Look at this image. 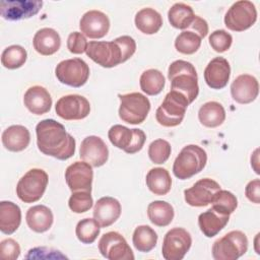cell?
<instances>
[{"label":"cell","mask_w":260,"mask_h":260,"mask_svg":"<svg viewBox=\"0 0 260 260\" xmlns=\"http://www.w3.org/2000/svg\"><path fill=\"white\" fill-rule=\"evenodd\" d=\"M259 93V83L256 77L250 74L239 75L231 84V94L239 104H250Z\"/></svg>","instance_id":"cell-19"},{"label":"cell","mask_w":260,"mask_h":260,"mask_svg":"<svg viewBox=\"0 0 260 260\" xmlns=\"http://www.w3.org/2000/svg\"><path fill=\"white\" fill-rule=\"evenodd\" d=\"M101 225L94 218H83L75 228L77 239L83 244H92L100 235Z\"/></svg>","instance_id":"cell-36"},{"label":"cell","mask_w":260,"mask_h":260,"mask_svg":"<svg viewBox=\"0 0 260 260\" xmlns=\"http://www.w3.org/2000/svg\"><path fill=\"white\" fill-rule=\"evenodd\" d=\"M136 27L145 35L156 34L162 25V17L159 12L150 7L140 9L135 15Z\"/></svg>","instance_id":"cell-28"},{"label":"cell","mask_w":260,"mask_h":260,"mask_svg":"<svg viewBox=\"0 0 260 260\" xmlns=\"http://www.w3.org/2000/svg\"><path fill=\"white\" fill-rule=\"evenodd\" d=\"M209 45L217 53H223L228 51L233 43V37L224 29H216L210 34Z\"/></svg>","instance_id":"cell-42"},{"label":"cell","mask_w":260,"mask_h":260,"mask_svg":"<svg viewBox=\"0 0 260 260\" xmlns=\"http://www.w3.org/2000/svg\"><path fill=\"white\" fill-rule=\"evenodd\" d=\"M145 181L147 188L154 195H166L172 188V178L164 168H153L148 171Z\"/></svg>","instance_id":"cell-30"},{"label":"cell","mask_w":260,"mask_h":260,"mask_svg":"<svg viewBox=\"0 0 260 260\" xmlns=\"http://www.w3.org/2000/svg\"><path fill=\"white\" fill-rule=\"evenodd\" d=\"M108 137L114 146L119 149H123L126 152L132 143L134 132L133 129H129L123 125L116 124L110 128Z\"/></svg>","instance_id":"cell-37"},{"label":"cell","mask_w":260,"mask_h":260,"mask_svg":"<svg viewBox=\"0 0 260 260\" xmlns=\"http://www.w3.org/2000/svg\"><path fill=\"white\" fill-rule=\"evenodd\" d=\"M220 189V185L216 181L204 178L197 181L191 188L186 189L184 191V198L190 206L203 207L211 203L215 193Z\"/></svg>","instance_id":"cell-14"},{"label":"cell","mask_w":260,"mask_h":260,"mask_svg":"<svg viewBox=\"0 0 260 260\" xmlns=\"http://www.w3.org/2000/svg\"><path fill=\"white\" fill-rule=\"evenodd\" d=\"M189 105V102L182 93L171 90L156 109L155 119L164 127H176L183 121Z\"/></svg>","instance_id":"cell-4"},{"label":"cell","mask_w":260,"mask_h":260,"mask_svg":"<svg viewBox=\"0 0 260 260\" xmlns=\"http://www.w3.org/2000/svg\"><path fill=\"white\" fill-rule=\"evenodd\" d=\"M99 251L109 260H134L132 249L118 232H108L99 241Z\"/></svg>","instance_id":"cell-11"},{"label":"cell","mask_w":260,"mask_h":260,"mask_svg":"<svg viewBox=\"0 0 260 260\" xmlns=\"http://www.w3.org/2000/svg\"><path fill=\"white\" fill-rule=\"evenodd\" d=\"M42 6L43 2L38 0H2L0 2V13L6 20H21L36 15Z\"/></svg>","instance_id":"cell-16"},{"label":"cell","mask_w":260,"mask_h":260,"mask_svg":"<svg viewBox=\"0 0 260 260\" xmlns=\"http://www.w3.org/2000/svg\"><path fill=\"white\" fill-rule=\"evenodd\" d=\"M133 132H134V137H133L132 143H131L130 147L128 148V150L126 151V153H129V154H133V153L140 151L144 145L145 140H146V135L143 132V130L134 128Z\"/></svg>","instance_id":"cell-48"},{"label":"cell","mask_w":260,"mask_h":260,"mask_svg":"<svg viewBox=\"0 0 260 260\" xmlns=\"http://www.w3.org/2000/svg\"><path fill=\"white\" fill-rule=\"evenodd\" d=\"M3 146L13 152L24 150L30 142V133L22 125H11L6 128L1 136Z\"/></svg>","instance_id":"cell-23"},{"label":"cell","mask_w":260,"mask_h":260,"mask_svg":"<svg viewBox=\"0 0 260 260\" xmlns=\"http://www.w3.org/2000/svg\"><path fill=\"white\" fill-rule=\"evenodd\" d=\"M48 181V174L44 170L31 169L27 171L16 185L17 197L24 203L39 201L46 191Z\"/></svg>","instance_id":"cell-6"},{"label":"cell","mask_w":260,"mask_h":260,"mask_svg":"<svg viewBox=\"0 0 260 260\" xmlns=\"http://www.w3.org/2000/svg\"><path fill=\"white\" fill-rule=\"evenodd\" d=\"M120 100L119 117L122 121L137 125L144 122L149 111V100L140 92H130L125 94H118Z\"/></svg>","instance_id":"cell-5"},{"label":"cell","mask_w":260,"mask_h":260,"mask_svg":"<svg viewBox=\"0 0 260 260\" xmlns=\"http://www.w3.org/2000/svg\"><path fill=\"white\" fill-rule=\"evenodd\" d=\"M27 59L26 50L19 45H11L5 48L1 54V64L7 69L21 67Z\"/></svg>","instance_id":"cell-35"},{"label":"cell","mask_w":260,"mask_h":260,"mask_svg":"<svg viewBox=\"0 0 260 260\" xmlns=\"http://www.w3.org/2000/svg\"><path fill=\"white\" fill-rule=\"evenodd\" d=\"M55 75L63 84L80 87L86 83L89 77V67L80 58L66 59L57 64Z\"/></svg>","instance_id":"cell-8"},{"label":"cell","mask_w":260,"mask_h":260,"mask_svg":"<svg viewBox=\"0 0 260 260\" xmlns=\"http://www.w3.org/2000/svg\"><path fill=\"white\" fill-rule=\"evenodd\" d=\"M23 104L30 113L35 115H43L51 110L52 98L45 87L34 85L25 91L23 95Z\"/></svg>","instance_id":"cell-22"},{"label":"cell","mask_w":260,"mask_h":260,"mask_svg":"<svg viewBox=\"0 0 260 260\" xmlns=\"http://www.w3.org/2000/svg\"><path fill=\"white\" fill-rule=\"evenodd\" d=\"M80 158L91 167L99 168L104 166L109 158V149L105 141L95 135L85 137L79 149Z\"/></svg>","instance_id":"cell-17"},{"label":"cell","mask_w":260,"mask_h":260,"mask_svg":"<svg viewBox=\"0 0 260 260\" xmlns=\"http://www.w3.org/2000/svg\"><path fill=\"white\" fill-rule=\"evenodd\" d=\"M229 219L230 215L219 213L211 207L199 214L198 225L205 237L212 238L226 225Z\"/></svg>","instance_id":"cell-26"},{"label":"cell","mask_w":260,"mask_h":260,"mask_svg":"<svg viewBox=\"0 0 260 260\" xmlns=\"http://www.w3.org/2000/svg\"><path fill=\"white\" fill-rule=\"evenodd\" d=\"M56 114L67 121L81 120L88 116L90 104L80 94H67L61 96L55 106Z\"/></svg>","instance_id":"cell-13"},{"label":"cell","mask_w":260,"mask_h":260,"mask_svg":"<svg viewBox=\"0 0 260 260\" xmlns=\"http://www.w3.org/2000/svg\"><path fill=\"white\" fill-rule=\"evenodd\" d=\"M248 250V238L241 231H231L212 245L215 260H236Z\"/></svg>","instance_id":"cell-7"},{"label":"cell","mask_w":260,"mask_h":260,"mask_svg":"<svg viewBox=\"0 0 260 260\" xmlns=\"http://www.w3.org/2000/svg\"><path fill=\"white\" fill-rule=\"evenodd\" d=\"M120 202L111 196L100 198L93 207V218L99 222L101 228L112 225L121 215Z\"/></svg>","instance_id":"cell-21"},{"label":"cell","mask_w":260,"mask_h":260,"mask_svg":"<svg viewBox=\"0 0 260 260\" xmlns=\"http://www.w3.org/2000/svg\"><path fill=\"white\" fill-rule=\"evenodd\" d=\"M259 236H260V234L258 233V234L256 235V238H255V250H256V253H257V254H260V252L257 250V246H258V238H259Z\"/></svg>","instance_id":"cell-51"},{"label":"cell","mask_w":260,"mask_h":260,"mask_svg":"<svg viewBox=\"0 0 260 260\" xmlns=\"http://www.w3.org/2000/svg\"><path fill=\"white\" fill-rule=\"evenodd\" d=\"M175 211L173 206L167 201L155 200L147 206V216L149 220L157 226H167L174 219Z\"/></svg>","instance_id":"cell-31"},{"label":"cell","mask_w":260,"mask_h":260,"mask_svg":"<svg viewBox=\"0 0 260 260\" xmlns=\"http://www.w3.org/2000/svg\"><path fill=\"white\" fill-rule=\"evenodd\" d=\"M88 43L84 35L79 31L71 32L67 38V49L72 54H82L86 52Z\"/></svg>","instance_id":"cell-43"},{"label":"cell","mask_w":260,"mask_h":260,"mask_svg":"<svg viewBox=\"0 0 260 260\" xmlns=\"http://www.w3.org/2000/svg\"><path fill=\"white\" fill-rule=\"evenodd\" d=\"M195 17L190 5L182 2L175 3L168 11V19L171 25L178 29H188Z\"/></svg>","instance_id":"cell-32"},{"label":"cell","mask_w":260,"mask_h":260,"mask_svg":"<svg viewBox=\"0 0 260 260\" xmlns=\"http://www.w3.org/2000/svg\"><path fill=\"white\" fill-rule=\"evenodd\" d=\"M79 28L81 34L89 39H101L110 29V19L106 13L100 10H89L81 16Z\"/></svg>","instance_id":"cell-18"},{"label":"cell","mask_w":260,"mask_h":260,"mask_svg":"<svg viewBox=\"0 0 260 260\" xmlns=\"http://www.w3.org/2000/svg\"><path fill=\"white\" fill-rule=\"evenodd\" d=\"M257 20L255 5L248 0L235 2L224 15L225 26L234 31H244L250 28Z\"/></svg>","instance_id":"cell-9"},{"label":"cell","mask_w":260,"mask_h":260,"mask_svg":"<svg viewBox=\"0 0 260 260\" xmlns=\"http://www.w3.org/2000/svg\"><path fill=\"white\" fill-rule=\"evenodd\" d=\"M0 255L4 260H16L20 255L19 244L11 239H5L0 243Z\"/></svg>","instance_id":"cell-44"},{"label":"cell","mask_w":260,"mask_h":260,"mask_svg":"<svg viewBox=\"0 0 260 260\" xmlns=\"http://www.w3.org/2000/svg\"><path fill=\"white\" fill-rule=\"evenodd\" d=\"M171 144L165 139H155L148 146L149 159L156 165L166 162L171 155Z\"/></svg>","instance_id":"cell-40"},{"label":"cell","mask_w":260,"mask_h":260,"mask_svg":"<svg viewBox=\"0 0 260 260\" xmlns=\"http://www.w3.org/2000/svg\"><path fill=\"white\" fill-rule=\"evenodd\" d=\"M231 76V66L223 57H215L205 67L204 80L212 89L223 88Z\"/></svg>","instance_id":"cell-20"},{"label":"cell","mask_w":260,"mask_h":260,"mask_svg":"<svg viewBox=\"0 0 260 260\" xmlns=\"http://www.w3.org/2000/svg\"><path fill=\"white\" fill-rule=\"evenodd\" d=\"M25 258H67L65 255L61 254L60 251L47 248V247H36L28 251Z\"/></svg>","instance_id":"cell-46"},{"label":"cell","mask_w":260,"mask_h":260,"mask_svg":"<svg viewBox=\"0 0 260 260\" xmlns=\"http://www.w3.org/2000/svg\"><path fill=\"white\" fill-rule=\"evenodd\" d=\"M245 195L249 201L259 204L260 203V180L254 179L250 181L245 188Z\"/></svg>","instance_id":"cell-47"},{"label":"cell","mask_w":260,"mask_h":260,"mask_svg":"<svg viewBox=\"0 0 260 260\" xmlns=\"http://www.w3.org/2000/svg\"><path fill=\"white\" fill-rule=\"evenodd\" d=\"M25 220L31 231L36 233H45L52 226L54 215L49 207L39 204L27 209Z\"/></svg>","instance_id":"cell-25"},{"label":"cell","mask_w":260,"mask_h":260,"mask_svg":"<svg viewBox=\"0 0 260 260\" xmlns=\"http://www.w3.org/2000/svg\"><path fill=\"white\" fill-rule=\"evenodd\" d=\"M168 78L171 82V90L182 93L189 104L193 103L198 93V76L194 65L185 60H176L168 69Z\"/></svg>","instance_id":"cell-2"},{"label":"cell","mask_w":260,"mask_h":260,"mask_svg":"<svg viewBox=\"0 0 260 260\" xmlns=\"http://www.w3.org/2000/svg\"><path fill=\"white\" fill-rule=\"evenodd\" d=\"M36 134L38 148L46 155L66 160L75 152V139L54 119L39 122L36 126Z\"/></svg>","instance_id":"cell-1"},{"label":"cell","mask_w":260,"mask_h":260,"mask_svg":"<svg viewBox=\"0 0 260 260\" xmlns=\"http://www.w3.org/2000/svg\"><path fill=\"white\" fill-rule=\"evenodd\" d=\"M187 30H191V31L195 32L196 35H198L201 39H203L208 34L207 21L205 19H203L202 17H200L198 15H195L191 25L188 27Z\"/></svg>","instance_id":"cell-49"},{"label":"cell","mask_w":260,"mask_h":260,"mask_svg":"<svg viewBox=\"0 0 260 260\" xmlns=\"http://www.w3.org/2000/svg\"><path fill=\"white\" fill-rule=\"evenodd\" d=\"M85 53L93 62L105 68H112L123 63L121 50L114 41L89 42Z\"/></svg>","instance_id":"cell-12"},{"label":"cell","mask_w":260,"mask_h":260,"mask_svg":"<svg viewBox=\"0 0 260 260\" xmlns=\"http://www.w3.org/2000/svg\"><path fill=\"white\" fill-rule=\"evenodd\" d=\"M201 38L191 30H183L175 40V48L178 52L191 55L198 51L201 46Z\"/></svg>","instance_id":"cell-38"},{"label":"cell","mask_w":260,"mask_h":260,"mask_svg":"<svg viewBox=\"0 0 260 260\" xmlns=\"http://www.w3.org/2000/svg\"><path fill=\"white\" fill-rule=\"evenodd\" d=\"M93 200L90 195V192L86 191H77L72 192L68 200V206L71 211L75 213H83L89 210L92 206Z\"/></svg>","instance_id":"cell-41"},{"label":"cell","mask_w":260,"mask_h":260,"mask_svg":"<svg viewBox=\"0 0 260 260\" xmlns=\"http://www.w3.org/2000/svg\"><path fill=\"white\" fill-rule=\"evenodd\" d=\"M114 42L119 46L122 53L123 63L130 59L136 51V43L130 36H121L114 40Z\"/></svg>","instance_id":"cell-45"},{"label":"cell","mask_w":260,"mask_h":260,"mask_svg":"<svg viewBox=\"0 0 260 260\" xmlns=\"http://www.w3.org/2000/svg\"><path fill=\"white\" fill-rule=\"evenodd\" d=\"M92 179V167L86 161H74L65 171V181L72 192L86 191L91 193Z\"/></svg>","instance_id":"cell-15"},{"label":"cell","mask_w":260,"mask_h":260,"mask_svg":"<svg viewBox=\"0 0 260 260\" xmlns=\"http://www.w3.org/2000/svg\"><path fill=\"white\" fill-rule=\"evenodd\" d=\"M200 123L208 128L220 126L225 120V111L221 104L211 101L203 104L198 111Z\"/></svg>","instance_id":"cell-29"},{"label":"cell","mask_w":260,"mask_h":260,"mask_svg":"<svg viewBox=\"0 0 260 260\" xmlns=\"http://www.w3.org/2000/svg\"><path fill=\"white\" fill-rule=\"evenodd\" d=\"M21 210L12 201L0 202V231L5 235L13 234L20 225Z\"/></svg>","instance_id":"cell-27"},{"label":"cell","mask_w":260,"mask_h":260,"mask_svg":"<svg viewBox=\"0 0 260 260\" xmlns=\"http://www.w3.org/2000/svg\"><path fill=\"white\" fill-rule=\"evenodd\" d=\"M132 242L137 251L147 253L156 246L157 234L149 225H138L133 232Z\"/></svg>","instance_id":"cell-33"},{"label":"cell","mask_w":260,"mask_h":260,"mask_svg":"<svg viewBox=\"0 0 260 260\" xmlns=\"http://www.w3.org/2000/svg\"><path fill=\"white\" fill-rule=\"evenodd\" d=\"M32 45L34 49L39 54L43 56H50L60 49L61 38L54 28L44 27L35 34Z\"/></svg>","instance_id":"cell-24"},{"label":"cell","mask_w":260,"mask_h":260,"mask_svg":"<svg viewBox=\"0 0 260 260\" xmlns=\"http://www.w3.org/2000/svg\"><path fill=\"white\" fill-rule=\"evenodd\" d=\"M258 152H259V149H258V148H256L255 151L253 152V156L255 157V159L251 156V166L253 167V169H254V171H255L256 174H259V173H260V172H259V168H258Z\"/></svg>","instance_id":"cell-50"},{"label":"cell","mask_w":260,"mask_h":260,"mask_svg":"<svg viewBox=\"0 0 260 260\" xmlns=\"http://www.w3.org/2000/svg\"><path fill=\"white\" fill-rule=\"evenodd\" d=\"M207 162L206 151L196 144L184 146L173 165V173L180 180L189 179L200 173Z\"/></svg>","instance_id":"cell-3"},{"label":"cell","mask_w":260,"mask_h":260,"mask_svg":"<svg viewBox=\"0 0 260 260\" xmlns=\"http://www.w3.org/2000/svg\"><path fill=\"white\" fill-rule=\"evenodd\" d=\"M140 88L143 92L148 95L158 94L165 87L166 79L164 74L157 69H147L145 70L139 79Z\"/></svg>","instance_id":"cell-34"},{"label":"cell","mask_w":260,"mask_h":260,"mask_svg":"<svg viewBox=\"0 0 260 260\" xmlns=\"http://www.w3.org/2000/svg\"><path fill=\"white\" fill-rule=\"evenodd\" d=\"M211 203L214 210L226 215L232 214L238 206L237 197L232 192L221 189L215 193Z\"/></svg>","instance_id":"cell-39"},{"label":"cell","mask_w":260,"mask_h":260,"mask_svg":"<svg viewBox=\"0 0 260 260\" xmlns=\"http://www.w3.org/2000/svg\"><path fill=\"white\" fill-rule=\"evenodd\" d=\"M192 245L189 232L183 228H174L164 237L161 254L166 260H182Z\"/></svg>","instance_id":"cell-10"}]
</instances>
